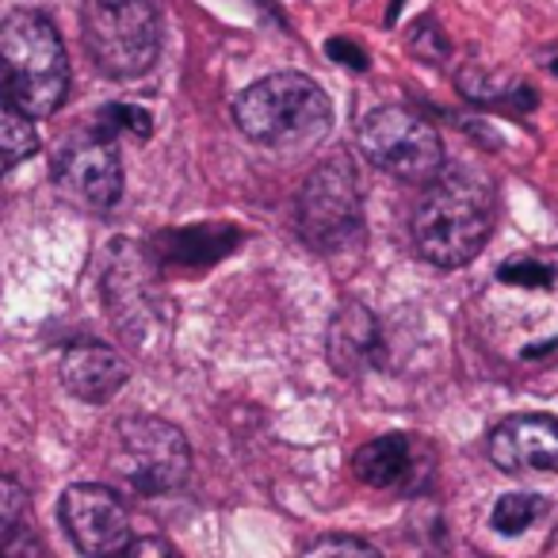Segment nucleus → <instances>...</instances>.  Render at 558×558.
Listing matches in <instances>:
<instances>
[{"instance_id":"2eb2a0df","label":"nucleus","mask_w":558,"mask_h":558,"mask_svg":"<svg viewBox=\"0 0 558 558\" xmlns=\"http://www.w3.org/2000/svg\"><path fill=\"white\" fill-rule=\"evenodd\" d=\"M233 245H238V230L230 226H187L161 241V260L172 268H203L226 256Z\"/></svg>"},{"instance_id":"393cba45","label":"nucleus","mask_w":558,"mask_h":558,"mask_svg":"<svg viewBox=\"0 0 558 558\" xmlns=\"http://www.w3.org/2000/svg\"><path fill=\"white\" fill-rule=\"evenodd\" d=\"M326 54L333 58V62H341V65H349V70H367V54L356 47L352 39H333L326 47Z\"/></svg>"},{"instance_id":"4be33fe9","label":"nucleus","mask_w":558,"mask_h":558,"mask_svg":"<svg viewBox=\"0 0 558 558\" xmlns=\"http://www.w3.org/2000/svg\"><path fill=\"white\" fill-rule=\"evenodd\" d=\"M303 558H383L372 543L356 539V535H326V539L311 543Z\"/></svg>"},{"instance_id":"ddd939ff","label":"nucleus","mask_w":558,"mask_h":558,"mask_svg":"<svg viewBox=\"0 0 558 558\" xmlns=\"http://www.w3.org/2000/svg\"><path fill=\"white\" fill-rule=\"evenodd\" d=\"M126 360L108 344H70L62 356V383L73 398L88 405H104L123 390L126 383Z\"/></svg>"},{"instance_id":"a878e982","label":"nucleus","mask_w":558,"mask_h":558,"mask_svg":"<svg viewBox=\"0 0 558 558\" xmlns=\"http://www.w3.org/2000/svg\"><path fill=\"white\" fill-rule=\"evenodd\" d=\"M119 558H177V555H172V547L165 539H157V535H146V539H134Z\"/></svg>"},{"instance_id":"1a4fd4ad","label":"nucleus","mask_w":558,"mask_h":558,"mask_svg":"<svg viewBox=\"0 0 558 558\" xmlns=\"http://www.w3.org/2000/svg\"><path fill=\"white\" fill-rule=\"evenodd\" d=\"M62 524L70 532L73 547L88 558H119L131 547V512L123 497L96 482H81L62 494Z\"/></svg>"},{"instance_id":"b1692460","label":"nucleus","mask_w":558,"mask_h":558,"mask_svg":"<svg viewBox=\"0 0 558 558\" xmlns=\"http://www.w3.org/2000/svg\"><path fill=\"white\" fill-rule=\"evenodd\" d=\"M27 520V489L16 478L0 474V527L24 524Z\"/></svg>"},{"instance_id":"4468645a","label":"nucleus","mask_w":558,"mask_h":558,"mask_svg":"<svg viewBox=\"0 0 558 558\" xmlns=\"http://www.w3.org/2000/svg\"><path fill=\"white\" fill-rule=\"evenodd\" d=\"M383 333L379 322L367 306L349 303L337 311V318L329 322V364L352 379V375H364L372 367H383Z\"/></svg>"},{"instance_id":"a211bd4d","label":"nucleus","mask_w":558,"mask_h":558,"mask_svg":"<svg viewBox=\"0 0 558 558\" xmlns=\"http://www.w3.org/2000/svg\"><path fill=\"white\" fill-rule=\"evenodd\" d=\"M539 517H547V501L539 494H501L489 512V524L501 535H520Z\"/></svg>"},{"instance_id":"9d476101","label":"nucleus","mask_w":558,"mask_h":558,"mask_svg":"<svg viewBox=\"0 0 558 558\" xmlns=\"http://www.w3.org/2000/svg\"><path fill=\"white\" fill-rule=\"evenodd\" d=\"M352 471L364 486L390 489V494H417L428 482L433 459L421 440L410 433H387L367 440L364 448L352 456Z\"/></svg>"},{"instance_id":"dca6fc26","label":"nucleus","mask_w":558,"mask_h":558,"mask_svg":"<svg viewBox=\"0 0 558 558\" xmlns=\"http://www.w3.org/2000/svg\"><path fill=\"white\" fill-rule=\"evenodd\" d=\"M456 85L471 104L509 111V116H527V111H535V104H539V93H535L532 85H497V81H489L486 73L474 70V65H466V70L459 73Z\"/></svg>"},{"instance_id":"bb28decb","label":"nucleus","mask_w":558,"mask_h":558,"mask_svg":"<svg viewBox=\"0 0 558 558\" xmlns=\"http://www.w3.org/2000/svg\"><path fill=\"white\" fill-rule=\"evenodd\" d=\"M402 4H405V0H390V9H387V24H395L398 12H402Z\"/></svg>"},{"instance_id":"6e6552de","label":"nucleus","mask_w":558,"mask_h":558,"mask_svg":"<svg viewBox=\"0 0 558 558\" xmlns=\"http://www.w3.org/2000/svg\"><path fill=\"white\" fill-rule=\"evenodd\" d=\"M54 180L70 199L88 210H111L123 195V165L116 154V138L104 131H85L70 138L54 157Z\"/></svg>"},{"instance_id":"423d86ee","label":"nucleus","mask_w":558,"mask_h":558,"mask_svg":"<svg viewBox=\"0 0 558 558\" xmlns=\"http://www.w3.org/2000/svg\"><path fill=\"white\" fill-rule=\"evenodd\" d=\"M360 154L375 169L410 184H425L444 172V142L428 119L410 108H375L360 123Z\"/></svg>"},{"instance_id":"6ab92c4d","label":"nucleus","mask_w":558,"mask_h":558,"mask_svg":"<svg viewBox=\"0 0 558 558\" xmlns=\"http://www.w3.org/2000/svg\"><path fill=\"white\" fill-rule=\"evenodd\" d=\"M96 131H104L108 138H119V134L149 138V131H154V119H149V111L138 108V104H108V108L96 116Z\"/></svg>"},{"instance_id":"20e7f679","label":"nucleus","mask_w":558,"mask_h":558,"mask_svg":"<svg viewBox=\"0 0 558 558\" xmlns=\"http://www.w3.org/2000/svg\"><path fill=\"white\" fill-rule=\"evenodd\" d=\"M85 47L100 73L116 81L142 77L161 50V16L154 0H85Z\"/></svg>"},{"instance_id":"f8f14e48","label":"nucleus","mask_w":558,"mask_h":558,"mask_svg":"<svg viewBox=\"0 0 558 558\" xmlns=\"http://www.w3.org/2000/svg\"><path fill=\"white\" fill-rule=\"evenodd\" d=\"M104 291H108L111 318L119 326L134 329V318L146 322L154 314V276H149V260L138 253V245H131V241L111 245V268L104 279Z\"/></svg>"},{"instance_id":"0eeeda50","label":"nucleus","mask_w":558,"mask_h":558,"mask_svg":"<svg viewBox=\"0 0 558 558\" xmlns=\"http://www.w3.org/2000/svg\"><path fill=\"white\" fill-rule=\"evenodd\" d=\"M116 471L146 497L172 494L192 471V448L177 425L161 417H126L116 425Z\"/></svg>"},{"instance_id":"5701e85b","label":"nucleus","mask_w":558,"mask_h":558,"mask_svg":"<svg viewBox=\"0 0 558 558\" xmlns=\"http://www.w3.org/2000/svg\"><path fill=\"white\" fill-rule=\"evenodd\" d=\"M0 558H43V543L39 535L24 524L0 527Z\"/></svg>"},{"instance_id":"7ed1b4c3","label":"nucleus","mask_w":558,"mask_h":558,"mask_svg":"<svg viewBox=\"0 0 558 558\" xmlns=\"http://www.w3.org/2000/svg\"><path fill=\"white\" fill-rule=\"evenodd\" d=\"M326 93L306 73H271L248 85L233 104V123L248 142L268 149H311L329 131Z\"/></svg>"},{"instance_id":"f257e3e1","label":"nucleus","mask_w":558,"mask_h":558,"mask_svg":"<svg viewBox=\"0 0 558 558\" xmlns=\"http://www.w3.org/2000/svg\"><path fill=\"white\" fill-rule=\"evenodd\" d=\"M494 230V192L471 169H448L428 180L413 215V245L436 268H463Z\"/></svg>"},{"instance_id":"f3484780","label":"nucleus","mask_w":558,"mask_h":558,"mask_svg":"<svg viewBox=\"0 0 558 558\" xmlns=\"http://www.w3.org/2000/svg\"><path fill=\"white\" fill-rule=\"evenodd\" d=\"M35 149H39V131H35L32 116L0 96V177L35 157Z\"/></svg>"},{"instance_id":"39448f33","label":"nucleus","mask_w":558,"mask_h":558,"mask_svg":"<svg viewBox=\"0 0 558 558\" xmlns=\"http://www.w3.org/2000/svg\"><path fill=\"white\" fill-rule=\"evenodd\" d=\"M299 230L318 253H337L364 233V187L352 157L337 154L311 172L299 195Z\"/></svg>"},{"instance_id":"9b49d317","label":"nucleus","mask_w":558,"mask_h":558,"mask_svg":"<svg viewBox=\"0 0 558 558\" xmlns=\"http://www.w3.org/2000/svg\"><path fill=\"white\" fill-rule=\"evenodd\" d=\"M489 459L497 471H558V421L547 413H517L489 433Z\"/></svg>"},{"instance_id":"aec40b11","label":"nucleus","mask_w":558,"mask_h":558,"mask_svg":"<svg viewBox=\"0 0 558 558\" xmlns=\"http://www.w3.org/2000/svg\"><path fill=\"white\" fill-rule=\"evenodd\" d=\"M410 50L417 58H425V62H448V54H451V43H448V35L440 32V24L436 20H417L413 24V32H410Z\"/></svg>"},{"instance_id":"f03ea898","label":"nucleus","mask_w":558,"mask_h":558,"mask_svg":"<svg viewBox=\"0 0 558 558\" xmlns=\"http://www.w3.org/2000/svg\"><path fill=\"white\" fill-rule=\"evenodd\" d=\"M70 93V62L58 27L43 12H12L0 24V96L47 119L62 108Z\"/></svg>"},{"instance_id":"412c9836","label":"nucleus","mask_w":558,"mask_h":558,"mask_svg":"<svg viewBox=\"0 0 558 558\" xmlns=\"http://www.w3.org/2000/svg\"><path fill=\"white\" fill-rule=\"evenodd\" d=\"M497 279L501 283H512V288H535V291H547L555 283V268L539 260H509L497 268Z\"/></svg>"}]
</instances>
